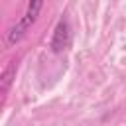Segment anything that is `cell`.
<instances>
[{"instance_id":"3","label":"cell","mask_w":126,"mask_h":126,"mask_svg":"<svg viewBox=\"0 0 126 126\" xmlns=\"http://www.w3.org/2000/svg\"><path fill=\"white\" fill-rule=\"evenodd\" d=\"M16 71H18V63H16V59L8 61V63H6V67L2 69V77H0L2 94H8V91H10V87H12L14 79H16Z\"/></svg>"},{"instance_id":"1","label":"cell","mask_w":126,"mask_h":126,"mask_svg":"<svg viewBox=\"0 0 126 126\" xmlns=\"http://www.w3.org/2000/svg\"><path fill=\"white\" fill-rule=\"evenodd\" d=\"M43 4H45V0H28V6H26L24 16H22L20 22H18L16 26H12V28L8 30V33H6V43H8V45H16L18 41L24 39V35H26V33L32 30V26L37 22V16H39V12L43 10Z\"/></svg>"},{"instance_id":"2","label":"cell","mask_w":126,"mask_h":126,"mask_svg":"<svg viewBox=\"0 0 126 126\" xmlns=\"http://www.w3.org/2000/svg\"><path fill=\"white\" fill-rule=\"evenodd\" d=\"M69 45H71V24H69V18L63 16V18H59V22L53 30L49 47L53 53H63Z\"/></svg>"}]
</instances>
